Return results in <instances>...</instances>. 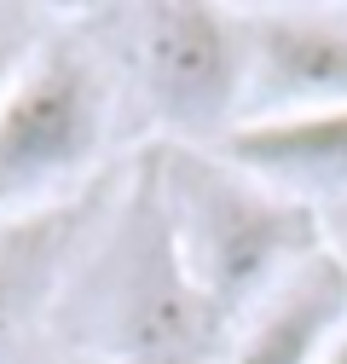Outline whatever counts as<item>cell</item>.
Segmentation results:
<instances>
[{
	"mask_svg": "<svg viewBox=\"0 0 347 364\" xmlns=\"http://www.w3.org/2000/svg\"><path fill=\"white\" fill-rule=\"evenodd\" d=\"M162 225L180 278L208 324L243 318L272 284L319 255V220L220 151H174L162 162Z\"/></svg>",
	"mask_w": 347,
	"mask_h": 364,
	"instance_id": "6da1fadb",
	"label": "cell"
},
{
	"mask_svg": "<svg viewBox=\"0 0 347 364\" xmlns=\"http://www.w3.org/2000/svg\"><path fill=\"white\" fill-rule=\"evenodd\" d=\"M110 133V70L75 29H41L0 99V214L58 203L87 186Z\"/></svg>",
	"mask_w": 347,
	"mask_h": 364,
	"instance_id": "7a4b0ae2",
	"label": "cell"
},
{
	"mask_svg": "<svg viewBox=\"0 0 347 364\" xmlns=\"http://www.w3.org/2000/svg\"><path fill=\"white\" fill-rule=\"evenodd\" d=\"M134 58L145 105L186 139H208L243 122L249 41L243 12L203 0H156L134 18Z\"/></svg>",
	"mask_w": 347,
	"mask_h": 364,
	"instance_id": "3957f363",
	"label": "cell"
},
{
	"mask_svg": "<svg viewBox=\"0 0 347 364\" xmlns=\"http://www.w3.org/2000/svg\"><path fill=\"white\" fill-rule=\"evenodd\" d=\"M243 122L347 105V6H249Z\"/></svg>",
	"mask_w": 347,
	"mask_h": 364,
	"instance_id": "277c9868",
	"label": "cell"
},
{
	"mask_svg": "<svg viewBox=\"0 0 347 364\" xmlns=\"http://www.w3.org/2000/svg\"><path fill=\"white\" fill-rule=\"evenodd\" d=\"M341 330H347V266L330 249H319L243 312L220 364H324Z\"/></svg>",
	"mask_w": 347,
	"mask_h": 364,
	"instance_id": "5b68a950",
	"label": "cell"
},
{
	"mask_svg": "<svg viewBox=\"0 0 347 364\" xmlns=\"http://www.w3.org/2000/svg\"><path fill=\"white\" fill-rule=\"evenodd\" d=\"M220 156L307 208L324 197H347V105L237 122L220 139Z\"/></svg>",
	"mask_w": 347,
	"mask_h": 364,
	"instance_id": "8992f818",
	"label": "cell"
},
{
	"mask_svg": "<svg viewBox=\"0 0 347 364\" xmlns=\"http://www.w3.org/2000/svg\"><path fill=\"white\" fill-rule=\"evenodd\" d=\"M93 191H70L58 203H41L23 214H0V347H6L29 318L58 289L70 255L81 249L93 225Z\"/></svg>",
	"mask_w": 347,
	"mask_h": 364,
	"instance_id": "52a82bcc",
	"label": "cell"
},
{
	"mask_svg": "<svg viewBox=\"0 0 347 364\" xmlns=\"http://www.w3.org/2000/svg\"><path fill=\"white\" fill-rule=\"evenodd\" d=\"M41 41V18L23 12V6H0V99H6V87L18 81L29 47Z\"/></svg>",
	"mask_w": 347,
	"mask_h": 364,
	"instance_id": "ba28073f",
	"label": "cell"
},
{
	"mask_svg": "<svg viewBox=\"0 0 347 364\" xmlns=\"http://www.w3.org/2000/svg\"><path fill=\"white\" fill-rule=\"evenodd\" d=\"M324 364H347V330L330 341V353H324Z\"/></svg>",
	"mask_w": 347,
	"mask_h": 364,
	"instance_id": "9c48e42d",
	"label": "cell"
}]
</instances>
